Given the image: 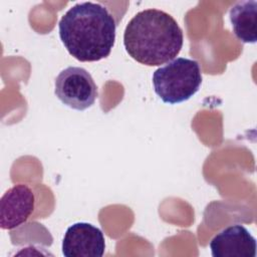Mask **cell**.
Instances as JSON below:
<instances>
[{
    "instance_id": "5b68a950",
    "label": "cell",
    "mask_w": 257,
    "mask_h": 257,
    "mask_svg": "<svg viewBox=\"0 0 257 257\" xmlns=\"http://www.w3.org/2000/svg\"><path fill=\"white\" fill-rule=\"evenodd\" d=\"M105 250L103 233L97 227L78 222L69 226L62 240L65 257H101Z\"/></svg>"
},
{
    "instance_id": "277c9868",
    "label": "cell",
    "mask_w": 257,
    "mask_h": 257,
    "mask_svg": "<svg viewBox=\"0 0 257 257\" xmlns=\"http://www.w3.org/2000/svg\"><path fill=\"white\" fill-rule=\"evenodd\" d=\"M54 93L65 105L84 110L97 98V86L90 73L78 66H69L61 70L55 78Z\"/></svg>"
},
{
    "instance_id": "ba28073f",
    "label": "cell",
    "mask_w": 257,
    "mask_h": 257,
    "mask_svg": "<svg viewBox=\"0 0 257 257\" xmlns=\"http://www.w3.org/2000/svg\"><path fill=\"white\" fill-rule=\"evenodd\" d=\"M233 32L244 43H255L257 40V2L255 0L239 1L229 12Z\"/></svg>"
},
{
    "instance_id": "7a4b0ae2",
    "label": "cell",
    "mask_w": 257,
    "mask_h": 257,
    "mask_svg": "<svg viewBox=\"0 0 257 257\" xmlns=\"http://www.w3.org/2000/svg\"><path fill=\"white\" fill-rule=\"evenodd\" d=\"M184 36L178 22L167 12L146 9L127 23L123 45L128 55L148 66L172 61L183 47Z\"/></svg>"
},
{
    "instance_id": "3957f363",
    "label": "cell",
    "mask_w": 257,
    "mask_h": 257,
    "mask_svg": "<svg viewBox=\"0 0 257 257\" xmlns=\"http://www.w3.org/2000/svg\"><path fill=\"white\" fill-rule=\"evenodd\" d=\"M202 72L197 60L178 57L153 73L157 95L166 103L175 104L190 99L200 88Z\"/></svg>"
},
{
    "instance_id": "8992f818",
    "label": "cell",
    "mask_w": 257,
    "mask_h": 257,
    "mask_svg": "<svg viewBox=\"0 0 257 257\" xmlns=\"http://www.w3.org/2000/svg\"><path fill=\"white\" fill-rule=\"evenodd\" d=\"M35 197L26 185H16L4 193L0 200V227L14 229L23 224L34 210Z\"/></svg>"
},
{
    "instance_id": "52a82bcc",
    "label": "cell",
    "mask_w": 257,
    "mask_h": 257,
    "mask_svg": "<svg viewBox=\"0 0 257 257\" xmlns=\"http://www.w3.org/2000/svg\"><path fill=\"white\" fill-rule=\"evenodd\" d=\"M256 240L242 225L229 226L210 242L213 257H256Z\"/></svg>"
},
{
    "instance_id": "6da1fadb",
    "label": "cell",
    "mask_w": 257,
    "mask_h": 257,
    "mask_svg": "<svg viewBox=\"0 0 257 257\" xmlns=\"http://www.w3.org/2000/svg\"><path fill=\"white\" fill-rule=\"evenodd\" d=\"M116 23L108 10L93 2L77 3L61 17L59 37L68 53L87 62L107 57L114 45Z\"/></svg>"
}]
</instances>
